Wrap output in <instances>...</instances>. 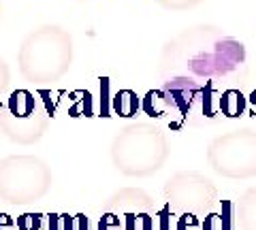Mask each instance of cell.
<instances>
[{"instance_id":"6da1fadb","label":"cell","mask_w":256,"mask_h":230,"mask_svg":"<svg viewBox=\"0 0 256 230\" xmlns=\"http://www.w3.org/2000/svg\"><path fill=\"white\" fill-rule=\"evenodd\" d=\"M162 81H188L201 88L246 77V47L214 23H198L166 41L160 53Z\"/></svg>"},{"instance_id":"7a4b0ae2","label":"cell","mask_w":256,"mask_h":230,"mask_svg":"<svg viewBox=\"0 0 256 230\" xmlns=\"http://www.w3.org/2000/svg\"><path fill=\"white\" fill-rule=\"evenodd\" d=\"M73 36L58 23H43L24 36L18 51V70L32 85H52L70 70Z\"/></svg>"},{"instance_id":"3957f363","label":"cell","mask_w":256,"mask_h":230,"mask_svg":"<svg viewBox=\"0 0 256 230\" xmlns=\"http://www.w3.org/2000/svg\"><path fill=\"white\" fill-rule=\"evenodd\" d=\"M111 162L124 177H152L162 171L171 156L164 132L154 124L134 122L120 130L111 141Z\"/></svg>"},{"instance_id":"277c9868","label":"cell","mask_w":256,"mask_h":230,"mask_svg":"<svg viewBox=\"0 0 256 230\" xmlns=\"http://www.w3.org/2000/svg\"><path fill=\"white\" fill-rule=\"evenodd\" d=\"M54 173L43 158L13 154L0 160V201L15 207L32 205L50 192Z\"/></svg>"},{"instance_id":"5b68a950","label":"cell","mask_w":256,"mask_h":230,"mask_svg":"<svg viewBox=\"0 0 256 230\" xmlns=\"http://www.w3.org/2000/svg\"><path fill=\"white\" fill-rule=\"evenodd\" d=\"M207 164L226 179L256 177V132L237 128L216 137L207 147Z\"/></svg>"},{"instance_id":"8992f818","label":"cell","mask_w":256,"mask_h":230,"mask_svg":"<svg viewBox=\"0 0 256 230\" xmlns=\"http://www.w3.org/2000/svg\"><path fill=\"white\" fill-rule=\"evenodd\" d=\"M162 194L173 211L192 216H205L218 203L216 184L196 171H180L171 175L162 186Z\"/></svg>"},{"instance_id":"52a82bcc","label":"cell","mask_w":256,"mask_h":230,"mask_svg":"<svg viewBox=\"0 0 256 230\" xmlns=\"http://www.w3.org/2000/svg\"><path fill=\"white\" fill-rule=\"evenodd\" d=\"M50 128V115L43 109H36L28 117H13L9 111L0 113V132L15 145H34Z\"/></svg>"},{"instance_id":"ba28073f","label":"cell","mask_w":256,"mask_h":230,"mask_svg":"<svg viewBox=\"0 0 256 230\" xmlns=\"http://www.w3.org/2000/svg\"><path fill=\"white\" fill-rule=\"evenodd\" d=\"M152 211H154V201H152V196L141 188L118 190L105 205V213L107 216H114V218H126V216L146 218Z\"/></svg>"},{"instance_id":"9c48e42d","label":"cell","mask_w":256,"mask_h":230,"mask_svg":"<svg viewBox=\"0 0 256 230\" xmlns=\"http://www.w3.org/2000/svg\"><path fill=\"white\" fill-rule=\"evenodd\" d=\"M235 218L242 230H256V186L248 188L235 203Z\"/></svg>"},{"instance_id":"30bf717a","label":"cell","mask_w":256,"mask_h":230,"mask_svg":"<svg viewBox=\"0 0 256 230\" xmlns=\"http://www.w3.org/2000/svg\"><path fill=\"white\" fill-rule=\"evenodd\" d=\"M38 109V102L34 94L30 90H13L9 94V102H6V111L13 117H28Z\"/></svg>"},{"instance_id":"8fae6325","label":"cell","mask_w":256,"mask_h":230,"mask_svg":"<svg viewBox=\"0 0 256 230\" xmlns=\"http://www.w3.org/2000/svg\"><path fill=\"white\" fill-rule=\"evenodd\" d=\"M218 105H220V111L226 117H239L246 109V100H244V94L239 90H226V92L220 94Z\"/></svg>"},{"instance_id":"7c38bea8","label":"cell","mask_w":256,"mask_h":230,"mask_svg":"<svg viewBox=\"0 0 256 230\" xmlns=\"http://www.w3.org/2000/svg\"><path fill=\"white\" fill-rule=\"evenodd\" d=\"M114 105L120 117H132L139 109V96L132 90H120L114 98Z\"/></svg>"},{"instance_id":"4fadbf2b","label":"cell","mask_w":256,"mask_h":230,"mask_svg":"<svg viewBox=\"0 0 256 230\" xmlns=\"http://www.w3.org/2000/svg\"><path fill=\"white\" fill-rule=\"evenodd\" d=\"M156 2L166 11H188L198 6L203 0H156Z\"/></svg>"},{"instance_id":"5bb4252c","label":"cell","mask_w":256,"mask_h":230,"mask_svg":"<svg viewBox=\"0 0 256 230\" xmlns=\"http://www.w3.org/2000/svg\"><path fill=\"white\" fill-rule=\"evenodd\" d=\"M11 85V66L6 64L4 58H0V96L9 90Z\"/></svg>"},{"instance_id":"9a60e30c","label":"cell","mask_w":256,"mask_h":230,"mask_svg":"<svg viewBox=\"0 0 256 230\" xmlns=\"http://www.w3.org/2000/svg\"><path fill=\"white\" fill-rule=\"evenodd\" d=\"M0 19H2V2H0Z\"/></svg>"}]
</instances>
